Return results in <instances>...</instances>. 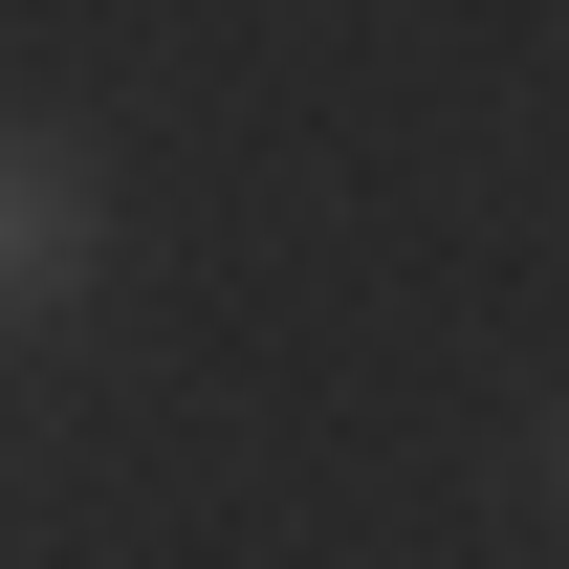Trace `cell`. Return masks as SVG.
I'll list each match as a JSON object with an SVG mask.
<instances>
[{"label": "cell", "instance_id": "6da1fadb", "mask_svg": "<svg viewBox=\"0 0 569 569\" xmlns=\"http://www.w3.org/2000/svg\"><path fill=\"white\" fill-rule=\"evenodd\" d=\"M110 284V153L67 110H0V329H67Z\"/></svg>", "mask_w": 569, "mask_h": 569}, {"label": "cell", "instance_id": "7a4b0ae2", "mask_svg": "<svg viewBox=\"0 0 569 569\" xmlns=\"http://www.w3.org/2000/svg\"><path fill=\"white\" fill-rule=\"evenodd\" d=\"M548 482H569V417H548Z\"/></svg>", "mask_w": 569, "mask_h": 569}]
</instances>
